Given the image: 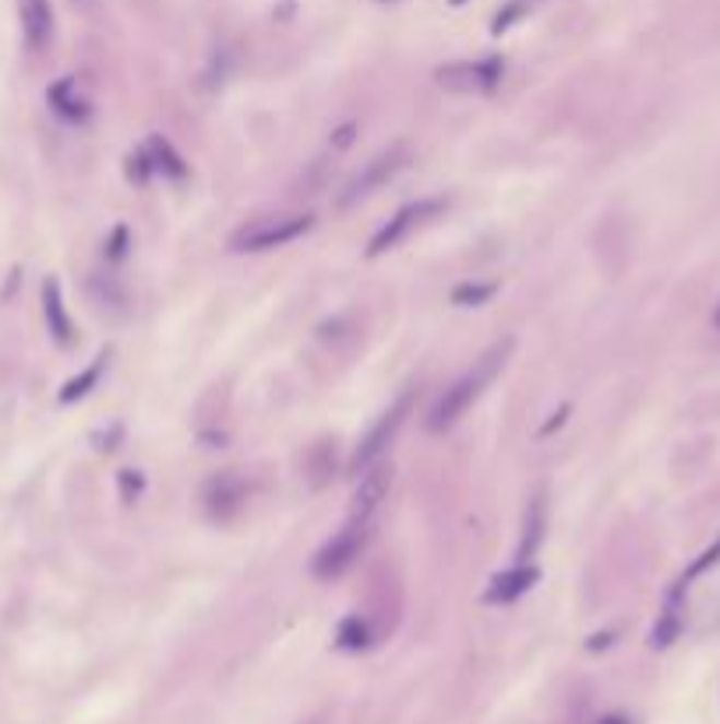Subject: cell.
<instances>
[{
  "mask_svg": "<svg viewBox=\"0 0 720 724\" xmlns=\"http://www.w3.org/2000/svg\"><path fill=\"white\" fill-rule=\"evenodd\" d=\"M713 322H717V326H720V307H717V315H713Z\"/></svg>",
  "mask_w": 720,
  "mask_h": 724,
  "instance_id": "cell-25",
  "label": "cell"
},
{
  "mask_svg": "<svg viewBox=\"0 0 720 724\" xmlns=\"http://www.w3.org/2000/svg\"><path fill=\"white\" fill-rule=\"evenodd\" d=\"M354 131H357V125H343L340 131H335V149H346L350 142H354Z\"/></svg>",
  "mask_w": 720,
  "mask_h": 724,
  "instance_id": "cell-23",
  "label": "cell"
},
{
  "mask_svg": "<svg viewBox=\"0 0 720 724\" xmlns=\"http://www.w3.org/2000/svg\"><path fill=\"white\" fill-rule=\"evenodd\" d=\"M495 283H459L456 290H452V304H459V307H481V304H487L495 297Z\"/></svg>",
  "mask_w": 720,
  "mask_h": 724,
  "instance_id": "cell-18",
  "label": "cell"
},
{
  "mask_svg": "<svg viewBox=\"0 0 720 724\" xmlns=\"http://www.w3.org/2000/svg\"><path fill=\"white\" fill-rule=\"evenodd\" d=\"M541 580V569L533 562H516L512 569H505V573H498L492 583H487L484 591V600L487 605H512V600H519L523 594H530L533 587H538Z\"/></svg>",
  "mask_w": 720,
  "mask_h": 724,
  "instance_id": "cell-10",
  "label": "cell"
},
{
  "mask_svg": "<svg viewBox=\"0 0 720 724\" xmlns=\"http://www.w3.org/2000/svg\"><path fill=\"white\" fill-rule=\"evenodd\" d=\"M509 350H512V340L495 343L477 364L470 367L467 375H459L452 385H446V393H441L432 404V410H427L424 428L432 431V435H446L449 428H456L459 418H463V413L477 404V396L487 389V385H492V378L498 375V367L505 364V353Z\"/></svg>",
  "mask_w": 720,
  "mask_h": 724,
  "instance_id": "cell-1",
  "label": "cell"
},
{
  "mask_svg": "<svg viewBox=\"0 0 720 724\" xmlns=\"http://www.w3.org/2000/svg\"><path fill=\"white\" fill-rule=\"evenodd\" d=\"M22 36L33 54H43L54 39V8L50 0H19Z\"/></svg>",
  "mask_w": 720,
  "mask_h": 724,
  "instance_id": "cell-12",
  "label": "cell"
},
{
  "mask_svg": "<svg viewBox=\"0 0 720 724\" xmlns=\"http://www.w3.org/2000/svg\"><path fill=\"white\" fill-rule=\"evenodd\" d=\"M682 600H685V583H678V587L668 594L661 619H657V626H653V646H668L671 640L678 637V629H682Z\"/></svg>",
  "mask_w": 720,
  "mask_h": 724,
  "instance_id": "cell-16",
  "label": "cell"
},
{
  "mask_svg": "<svg viewBox=\"0 0 720 724\" xmlns=\"http://www.w3.org/2000/svg\"><path fill=\"white\" fill-rule=\"evenodd\" d=\"M142 491H145L142 470H120V499L131 505V502H138V495H142Z\"/></svg>",
  "mask_w": 720,
  "mask_h": 724,
  "instance_id": "cell-21",
  "label": "cell"
},
{
  "mask_svg": "<svg viewBox=\"0 0 720 724\" xmlns=\"http://www.w3.org/2000/svg\"><path fill=\"white\" fill-rule=\"evenodd\" d=\"M43 315H46V329H50L54 340L60 347H71L74 343V326H71L68 304H64V294H60L57 280L43 283Z\"/></svg>",
  "mask_w": 720,
  "mask_h": 724,
  "instance_id": "cell-13",
  "label": "cell"
},
{
  "mask_svg": "<svg viewBox=\"0 0 720 724\" xmlns=\"http://www.w3.org/2000/svg\"><path fill=\"white\" fill-rule=\"evenodd\" d=\"M103 367H106V353H99L96 361H92L85 372L79 375V378H71L64 389H60V404H74V399H82V396H88L92 389L99 385V378H103Z\"/></svg>",
  "mask_w": 720,
  "mask_h": 724,
  "instance_id": "cell-17",
  "label": "cell"
},
{
  "mask_svg": "<svg viewBox=\"0 0 720 724\" xmlns=\"http://www.w3.org/2000/svg\"><path fill=\"white\" fill-rule=\"evenodd\" d=\"M505 79V60L484 57V60H452L435 71V82L452 92V96H487Z\"/></svg>",
  "mask_w": 720,
  "mask_h": 724,
  "instance_id": "cell-5",
  "label": "cell"
},
{
  "mask_svg": "<svg viewBox=\"0 0 720 724\" xmlns=\"http://www.w3.org/2000/svg\"><path fill=\"white\" fill-rule=\"evenodd\" d=\"M125 248H128V226H117L110 244H106V258H125Z\"/></svg>",
  "mask_w": 720,
  "mask_h": 724,
  "instance_id": "cell-22",
  "label": "cell"
},
{
  "mask_svg": "<svg viewBox=\"0 0 720 724\" xmlns=\"http://www.w3.org/2000/svg\"><path fill=\"white\" fill-rule=\"evenodd\" d=\"M544 534H547V495L544 488L527 502L523 510V530H519V548H516V562H533L538 551L544 545Z\"/></svg>",
  "mask_w": 720,
  "mask_h": 724,
  "instance_id": "cell-11",
  "label": "cell"
},
{
  "mask_svg": "<svg viewBox=\"0 0 720 724\" xmlns=\"http://www.w3.org/2000/svg\"><path fill=\"white\" fill-rule=\"evenodd\" d=\"M452 4H467V0H452Z\"/></svg>",
  "mask_w": 720,
  "mask_h": 724,
  "instance_id": "cell-26",
  "label": "cell"
},
{
  "mask_svg": "<svg viewBox=\"0 0 720 724\" xmlns=\"http://www.w3.org/2000/svg\"><path fill=\"white\" fill-rule=\"evenodd\" d=\"M717 562H720V537H717V541H713V545H710L707 551H703V554H699V559H696L693 565H688V569H685V580H682V583H688V580H696V576H703V573H707V569H713Z\"/></svg>",
  "mask_w": 720,
  "mask_h": 724,
  "instance_id": "cell-20",
  "label": "cell"
},
{
  "mask_svg": "<svg viewBox=\"0 0 720 724\" xmlns=\"http://www.w3.org/2000/svg\"><path fill=\"white\" fill-rule=\"evenodd\" d=\"M367 537H371V523L346 519V527L340 534H332L329 541L315 551V559H311L315 580H340L346 569H354V562L367 548Z\"/></svg>",
  "mask_w": 720,
  "mask_h": 724,
  "instance_id": "cell-4",
  "label": "cell"
},
{
  "mask_svg": "<svg viewBox=\"0 0 720 724\" xmlns=\"http://www.w3.org/2000/svg\"><path fill=\"white\" fill-rule=\"evenodd\" d=\"M410 410H413V393H403V396L396 399V404L371 424V431H367V435L361 439V445L354 449V459H350V470L361 474V470H367L371 464H378V459L386 456L389 445L396 442V435H400V428L406 424Z\"/></svg>",
  "mask_w": 720,
  "mask_h": 724,
  "instance_id": "cell-6",
  "label": "cell"
},
{
  "mask_svg": "<svg viewBox=\"0 0 720 724\" xmlns=\"http://www.w3.org/2000/svg\"><path fill=\"white\" fill-rule=\"evenodd\" d=\"M46 100H50L54 114H60L64 120H71V125H82V120H88V100L79 92V82L74 79H60L50 85V92H46Z\"/></svg>",
  "mask_w": 720,
  "mask_h": 724,
  "instance_id": "cell-14",
  "label": "cell"
},
{
  "mask_svg": "<svg viewBox=\"0 0 720 724\" xmlns=\"http://www.w3.org/2000/svg\"><path fill=\"white\" fill-rule=\"evenodd\" d=\"M361 481L354 488V499H350V519L357 523H371L375 513L381 510V502L389 499V488H392V467L389 464H371L367 470L357 474Z\"/></svg>",
  "mask_w": 720,
  "mask_h": 724,
  "instance_id": "cell-9",
  "label": "cell"
},
{
  "mask_svg": "<svg viewBox=\"0 0 720 724\" xmlns=\"http://www.w3.org/2000/svg\"><path fill=\"white\" fill-rule=\"evenodd\" d=\"M202 505L209 519H216V523L237 519L244 513V505H248V481H244L237 470L212 474L202 488Z\"/></svg>",
  "mask_w": 720,
  "mask_h": 724,
  "instance_id": "cell-8",
  "label": "cell"
},
{
  "mask_svg": "<svg viewBox=\"0 0 720 724\" xmlns=\"http://www.w3.org/2000/svg\"><path fill=\"white\" fill-rule=\"evenodd\" d=\"M565 413H569V407H562L558 413H551V421L544 424V435H551V431H555V428H562V424H565Z\"/></svg>",
  "mask_w": 720,
  "mask_h": 724,
  "instance_id": "cell-24",
  "label": "cell"
},
{
  "mask_svg": "<svg viewBox=\"0 0 720 724\" xmlns=\"http://www.w3.org/2000/svg\"><path fill=\"white\" fill-rule=\"evenodd\" d=\"M340 643L350 646V651H361V646H367V626L357 619V615L340 626Z\"/></svg>",
  "mask_w": 720,
  "mask_h": 724,
  "instance_id": "cell-19",
  "label": "cell"
},
{
  "mask_svg": "<svg viewBox=\"0 0 720 724\" xmlns=\"http://www.w3.org/2000/svg\"><path fill=\"white\" fill-rule=\"evenodd\" d=\"M311 226H315V215H311V212L258 215V220H251V223H244L240 230H234V237H229V252H237V255H258V252L283 248V244L300 241Z\"/></svg>",
  "mask_w": 720,
  "mask_h": 724,
  "instance_id": "cell-2",
  "label": "cell"
},
{
  "mask_svg": "<svg viewBox=\"0 0 720 724\" xmlns=\"http://www.w3.org/2000/svg\"><path fill=\"white\" fill-rule=\"evenodd\" d=\"M438 212H446V198H417V202L403 206L371 237V244H367V258H378V255H386L392 248H400V244L413 234V230H421L424 223H432Z\"/></svg>",
  "mask_w": 720,
  "mask_h": 724,
  "instance_id": "cell-7",
  "label": "cell"
},
{
  "mask_svg": "<svg viewBox=\"0 0 720 724\" xmlns=\"http://www.w3.org/2000/svg\"><path fill=\"white\" fill-rule=\"evenodd\" d=\"M145 156H149V163H152V174H163V177H170V180H184L188 177V160L180 156V152L166 142L163 135H152L149 142H145Z\"/></svg>",
  "mask_w": 720,
  "mask_h": 724,
  "instance_id": "cell-15",
  "label": "cell"
},
{
  "mask_svg": "<svg viewBox=\"0 0 720 724\" xmlns=\"http://www.w3.org/2000/svg\"><path fill=\"white\" fill-rule=\"evenodd\" d=\"M410 160H413V145L410 142H392L389 149H381L378 156L367 160L361 171L343 184V191H340V198H335V206L350 209V206L364 202V198H371L375 191L386 188V184L396 174H403L406 166H410Z\"/></svg>",
  "mask_w": 720,
  "mask_h": 724,
  "instance_id": "cell-3",
  "label": "cell"
}]
</instances>
